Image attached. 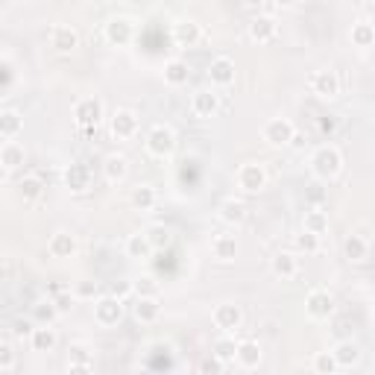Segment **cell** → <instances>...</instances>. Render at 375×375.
<instances>
[{
  "label": "cell",
  "mask_w": 375,
  "mask_h": 375,
  "mask_svg": "<svg viewBox=\"0 0 375 375\" xmlns=\"http://www.w3.org/2000/svg\"><path fill=\"white\" fill-rule=\"evenodd\" d=\"M311 170L317 179H323V182H332L340 170H343V153L334 147V144H323V147H317L314 155H311Z\"/></svg>",
  "instance_id": "cell-1"
},
{
  "label": "cell",
  "mask_w": 375,
  "mask_h": 375,
  "mask_svg": "<svg viewBox=\"0 0 375 375\" xmlns=\"http://www.w3.org/2000/svg\"><path fill=\"white\" fill-rule=\"evenodd\" d=\"M73 120L76 126L86 132V135H94L100 120H103V103L97 97H83L73 106Z\"/></svg>",
  "instance_id": "cell-2"
},
{
  "label": "cell",
  "mask_w": 375,
  "mask_h": 375,
  "mask_svg": "<svg viewBox=\"0 0 375 375\" xmlns=\"http://www.w3.org/2000/svg\"><path fill=\"white\" fill-rule=\"evenodd\" d=\"M147 150H150L155 158L173 155V150H176V132H173L168 123H155V126L147 132Z\"/></svg>",
  "instance_id": "cell-3"
},
{
  "label": "cell",
  "mask_w": 375,
  "mask_h": 375,
  "mask_svg": "<svg viewBox=\"0 0 375 375\" xmlns=\"http://www.w3.org/2000/svg\"><path fill=\"white\" fill-rule=\"evenodd\" d=\"M135 38V21L126 18V15H115L106 21V41L115 44V47H126Z\"/></svg>",
  "instance_id": "cell-4"
},
{
  "label": "cell",
  "mask_w": 375,
  "mask_h": 375,
  "mask_svg": "<svg viewBox=\"0 0 375 375\" xmlns=\"http://www.w3.org/2000/svg\"><path fill=\"white\" fill-rule=\"evenodd\" d=\"M94 319L103 326V329H112V326H118L120 319H123V299H115V297H100L97 302H94Z\"/></svg>",
  "instance_id": "cell-5"
},
{
  "label": "cell",
  "mask_w": 375,
  "mask_h": 375,
  "mask_svg": "<svg viewBox=\"0 0 375 375\" xmlns=\"http://www.w3.org/2000/svg\"><path fill=\"white\" fill-rule=\"evenodd\" d=\"M264 185H267V170H264V165H258V162L240 165V170H237V188H240V191L258 194V191H264Z\"/></svg>",
  "instance_id": "cell-6"
},
{
  "label": "cell",
  "mask_w": 375,
  "mask_h": 375,
  "mask_svg": "<svg viewBox=\"0 0 375 375\" xmlns=\"http://www.w3.org/2000/svg\"><path fill=\"white\" fill-rule=\"evenodd\" d=\"M305 314L311 319H329L334 314V297H332L329 290H323V287L311 290L308 297H305Z\"/></svg>",
  "instance_id": "cell-7"
},
{
  "label": "cell",
  "mask_w": 375,
  "mask_h": 375,
  "mask_svg": "<svg viewBox=\"0 0 375 375\" xmlns=\"http://www.w3.org/2000/svg\"><path fill=\"white\" fill-rule=\"evenodd\" d=\"M311 91H314L317 97H323V100L337 97V94H340V76H337V71H332V68L314 71V73H311Z\"/></svg>",
  "instance_id": "cell-8"
},
{
  "label": "cell",
  "mask_w": 375,
  "mask_h": 375,
  "mask_svg": "<svg viewBox=\"0 0 375 375\" xmlns=\"http://www.w3.org/2000/svg\"><path fill=\"white\" fill-rule=\"evenodd\" d=\"M293 135H297V126H293L287 118H273L264 126V141L273 144V147H287L293 141Z\"/></svg>",
  "instance_id": "cell-9"
},
{
  "label": "cell",
  "mask_w": 375,
  "mask_h": 375,
  "mask_svg": "<svg viewBox=\"0 0 375 375\" xmlns=\"http://www.w3.org/2000/svg\"><path fill=\"white\" fill-rule=\"evenodd\" d=\"M211 319H214V326L223 329V332H237L244 326V311H240V305H235V302H220L214 308Z\"/></svg>",
  "instance_id": "cell-10"
},
{
  "label": "cell",
  "mask_w": 375,
  "mask_h": 375,
  "mask_svg": "<svg viewBox=\"0 0 375 375\" xmlns=\"http://www.w3.org/2000/svg\"><path fill=\"white\" fill-rule=\"evenodd\" d=\"M247 33L255 44H270L276 36H279V24L276 18H267V15H255L250 24H247Z\"/></svg>",
  "instance_id": "cell-11"
},
{
  "label": "cell",
  "mask_w": 375,
  "mask_h": 375,
  "mask_svg": "<svg viewBox=\"0 0 375 375\" xmlns=\"http://www.w3.org/2000/svg\"><path fill=\"white\" fill-rule=\"evenodd\" d=\"M50 47L56 53H73L79 47V33L71 24H56L50 30Z\"/></svg>",
  "instance_id": "cell-12"
},
{
  "label": "cell",
  "mask_w": 375,
  "mask_h": 375,
  "mask_svg": "<svg viewBox=\"0 0 375 375\" xmlns=\"http://www.w3.org/2000/svg\"><path fill=\"white\" fill-rule=\"evenodd\" d=\"M217 109H220V94H217V91H211V88L194 91V97H191V112H194L197 118H214V115H217Z\"/></svg>",
  "instance_id": "cell-13"
},
{
  "label": "cell",
  "mask_w": 375,
  "mask_h": 375,
  "mask_svg": "<svg viewBox=\"0 0 375 375\" xmlns=\"http://www.w3.org/2000/svg\"><path fill=\"white\" fill-rule=\"evenodd\" d=\"M65 188L68 191H73V194H83V191H88V185H91V170H88V165H83V162H71L68 168H65Z\"/></svg>",
  "instance_id": "cell-14"
},
{
  "label": "cell",
  "mask_w": 375,
  "mask_h": 375,
  "mask_svg": "<svg viewBox=\"0 0 375 375\" xmlns=\"http://www.w3.org/2000/svg\"><path fill=\"white\" fill-rule=\"evenodd\" d=\"M135 132H138V115L132 112V109H118L112 115V135L126 141V138H135Z\"/></svg>",
  "instance_id": "cell-15"
},
{
  "label": "cell",
  "mask_w": 375,
  "mask_h": 375,
  "mask_svg": "<svg viewBox=\"0 0 375 375\" xmlns=\"http://www.w3.org/2000/svg\"><path fill=\"white\" fill-rule=\"evenodd\" d=\"M200 38H202V26H200V21L185 18V21L173 24V41H176L179 47H194V44H200Z\"/></svg>",
  "instance_id": "cell-16"
},
{
  "label": "cell",
  "mask_w": 375,
  "mask_h": 375,
  "mask_svg": "<svg viewBox=\"0 0 375 375\" xmlns=\"http://www.w3.org/2000/svg\"><path fill=\"white\" fill-rule=\"evenodd\" d=\"M208 79H211V86H217V88L232 86V83H235V62L226 59V56L211 59V65H208Z\"/></svg>",
  "instance_id": "cell-17"
},
{
  "label": "cell",
  "mask_w": 375,
  "mask_h": 375,
  "mask_svg": "<svg viewBox=\"0 0 375 375\" xmlns=\"http://www.w3.org/2000/svg\"><path fill=\"white\" fill-rule=\"evenodd\" d=\"M47 252L53 258H71L76 252V237L71 232H56L50 237V244H47Z\"/></svg>",
  "instance_id": "cell-18"
},
{
  "label": "cell",
  "mask_w": 375,
  "mask_h": 375,
  "mask_svg": "<svg viewBox=\"0 0 375 375\" xmlns=\"http://www.w3.org/2000/svg\"><path fill=\"white\" fill-rule=\"evenodd\" d=\"M261 346L255 343V340H240L237 343V355H235V361L244 366V369H255L258 364H261Z\"/></svg>",
  "instance_id": "cell-19"
},
{
  "label": "cell",
  "mask_w": 375,
  "mask_h": 375,
  "mask_svg": "<svg viewBox=\"0 0 375 375\" xmlns=\"http://www.w3.org/2000/svg\"><path fill=\"white\" fill-rule=\"evenodd\" d=\"M270 267H273V276H279V279H293L299 273V261L293 252H276Z\"/></svg>",
  "instance_id": "cell-20"
},
{
  "label": "cell",
  "mask_w": 375,
  "mask_h": 375,
  "mask_svg": "<svg viewBox=\"0 0 375 375\" xmlns=\"http://www.w3.org/2000/svg\"><path fill=\"white\" fill-rule=\"evenodd\" d=\"M21 129H24L21 112H15V109H4V112H0V138H4V141H12Z\"/></svg>",
  "instance_id": "cell-21"
},
{
  "label": "cell",
  "mask_w": 375,
  "mask_h": 375,
  "mask_svg": "<svg viewBox=\"0 0 375 375\" xmlns=\"http://www.w3.org/2000/svg\"><path fill=\"white\" fill-rule=\"evenodd\" d=\"M126 173H129V162H126V155H120V153L109 155L103 162V176L109 179V182H123Z\"/></svg>",
  "instance_id": "cell-22"
},
{
  "label": "cell",
  "mask_w": 375,
  "mask_h": 375,
  "mask_svg": "<svg viewBox=\"0 0 375 375\" xmlns=\"http://www.w3.org/2000/svg\"><path fill=\"white\" fill-rule=\"evenodd\" d=\"M188 76H191V71H188V62L185 59H168L165 62V83L179 88L188 83Z\"/></svg>",
  "instance_id": "cell-23"
},
{
  "label": "cell",
  "mask_w": 375,
  "mask_h": 375,
  "mask_svg": "<svg viewBox=\"0 0 375 375\" xmlns=\"http://www.w3.org/2000/svg\"><path fill=\"white\" fill-rule=\"evenodd\" d=\"M153 252H155V250H153V244L147 240V235H144V232L129 235V237H126V255H129V258L144 261V258H150Z\"/></svg>",
  "instance_id": "cell-24"
},
{
  "label": "cell",
  "mask_w": 375,
  "mask_h": 375,
  "mask_svg": "<svg viewBox=\"0 0 375 375\" xmlns=\"http://www.w3.org/2000/svg\"><path fill=\"white\" fill-rule=\"evenodd\" d=\"M220 220L226 226H240V223L247 220V205L240 202V200H226L220 205Z\"/></svg>",
  "instance_id": "cell-25"
},
{
  "label": "cell",
  "mask_w": 375,
  "mask_h": 375,
  "mask_svg": "<svg viewBox=\"0 0 375 375\" xmlns=\"http://www.w3.org/2000/svg\"><path fill=\"white\" fill-rule=\"evenodd\" d=\"M144 235H147V240L153 244V250H158V252L170 250V244H173V232H170V226H165V223H155V226H150Z\"/></svg>",
  "instance_id": "cell-26"
},
{
  "label": "cell",
  "mask_w": 375,
  "mask_h": 375,
  "mask_svg": "<svg viewBox=\"0 0 375 375\" xmlns=\"http://www.w3.org/2000/svg\"><path fill=\"white\" fill-rule=\"evenodd\" d=\"M0 165H4V170H15L24 165V147L18 141H4V147H0Z\"/></svg>",
  "instance_id": "cell-27"
},
{
  "label": "cell",
  "mask_w": 375,
  "mask_h": 375,
  "mask_svg": "<svg viewBox=\"0 0 375 375\" xmlns=\"http://www.w3.org/2000/svg\"><path fill=\"white\" fill-rule=\"evenodd\" d=\"M211 252H214V258H220V261H232L237 255L235 235H217V237L211 240Z\"/></svg>",
  "instance_id": "cell-28"
},
{
  "label": "cell",
  "mask_w": 375,
  "mask_h": 375,
  "mask_svg": "<svg viewBox=\"0 0 375 375\" xmlns=\"http://www.w3.org/2000/svg\"><path fill=\"white\" fill-rule=\"evenodd\" d=\"M332 352H334V358H337V364H340V366H355V364L361 361V346H358V343H352V340L337 343Z\"/></svg>",
  "instance_id": "cell-29"
},
{
  "label": "cell",
  "mask_w": 375,
  "mask_h": 375,
  "mask_svg": "<svg viewBox=\"0 0 375 375\" xmlns=\"http://www.w3.org/2000/svg\"><path fill=\"white\" fill-rule=\"evenodd\" d=\"M343 252H346V258H349V261L358 264V261H364L369 255V244L361 235H349V237L343 240Z\"/></svg>",
  "instance_id": "cell-30"
},
{
  "label": "cell",
  "mask_w": 375,
  "mask_h": 375,
  "mask_svg": "<svg viewBox=\"0 0 375 375\" xmlns=\"http://www.w3.org/2000/svg\"><path fill=\"white\" fill-rule=\"evenodd\" d=\"M18 191H21L24 202H36V200H41V194H44V182H41V176H24V179L18 182Z\"/></svg>",
  "instance_id": "cell-31"
},
{
  "label": "cell",
  "mask_w": 375,
  "mask_h": 375,
  "mask_svg": "<svg viewBox=\"0 0 375 375\" xmlns=\"http://www.w3.org/2000/svg\"><path fill=\"white\" fill-rule=\"evenodd\" d=\"M155 202H158V197H155L153 185H138L135 191H132V205L138 211H150V208H155Z\"/></svg>",
  "instance_id": "cell-32"
},
{
  "label": "cell",
  "mask_w": 375,
  "mask_h": 375,
  "mask_svg": "<svg viewBox=\"0 0 375 375\" xmlns=\"http://www.w3.org/2000/svg\"><path fill=\"white\" fill-rule=\"evenodd\" d=\"M352 44L355 47H372L375 44V24H369V21L352 24Z\"/></svg>",
  "instance_id": "cell-33"
},
{
  "label": "cell",
  "mask_w": 375,
  "mask_h": 375,
  "mask_svg": "<svg viewBox=\"0 0 375 375\" xmlns=\"http://www.w3.org/2000/svg\"><path fill=\"white\" fill-rule=\"evenodd\" d=\"M30 343H33V349H36V352H50L53 346H56V332H53L50 326H38V329L33 332Z\"/></svg>",
  "instance_id": "cell-34"
},
{
  "label": "cell",
  "mask_w": 375,
  "mask_h": 375,
  "mask_svg": "<svg viewBox=\"0 0 375 375\" xmlns=\"http://www.w3.org/2000/svg\"><path fill=\"white\" fill-rule=\"evenodd\" d=\"M326 229H329V214H326L323 208H311V211H305V232H314V235L323 237Z\"/></svg>",
  "instance_id": "cell-35"
},
{
  "label": "cell",
  "mask_w": 375,
  "mask_h": 375,
  "mask_svg": "<svg viewBox=\"0 0 375 375\" xmlns=\"http://www.w3.org/2000/svg\"><path fill=\"white\" fill-rule=\"evenodd\" d=\"M158 314H162L158 299H138L135 302V319H138V323H155Z\"/></svg>",
  "instance_id": "cell-36"
},
{
  "label": "cell",
  "mask_w": 375,
  "mask_h": 375,
  "mask_svg": "<svg viewBox=\"0 0 375 375\" xmlns=\"http://www.w3.org/2000/svg\"><path fill=\"white\" fill-rule=\"evenodd\" d=\"M211 355L220 358L223 364H229V361H235V355H237V343H235L232 337H217V340H214V346H211Z\"/></svg>",
  "instance_id": "cell-37"
},
{
  "label": "cell",
  "mask_w": 375,
  "mask_h": 375,
  "mask_svg": "<svg viewBox=\"0 0 375 375\" xmlns=\"http://www.w3.org/2000/svg\"><path fill=\"white\" fill-rule=\"evenodd\" d=\"M340 364L334 358V352H317L314 355V372L317 375H337Z\"/></svg>",
  "instance_id": "cell-38"
},
{
  "label": "cell",
  "mask_w": 375,
  "mask_h": 375,
  "mask_svg": "<svg viewBox=\"0 0 375 375\" xmlns=\"http://www.w3.org/2000/svg\"><path fill=\"white\" fill-rule=\"evenodd\" d=\"M33 317L38 319L41 326H50L53 319L62 317V314L56 311V302H53V299H41V302H36V305H33Z\"/></svg>",
  "instance_id": "cell-39"
},
{
  "label": "cell",
  "mask_w": 375,
  "mask_h": 375,
  "mask_svg": "<svg viewBox=\"0 0 375 375\" xmlns=\"http://www.w3.org/2000/svg\"><path fill=\"white\" fill-rule=\"evenodd\" d=\"M135 297L138 299H158V282H155V276L135 279Z\"/></svg>",
  "instance_id": "cell-40"
},
{
  "label": "cell",
  "mask_w": 375,
  "mask_h": 375,
  "mask_svg": "<svg viewBox=\"0 0 375 375\" xmlns=\"http://www.w3.org/2000/svg\"><path fill=\"white\" fill-rule=\"evenodd\" d=\"M319 244H323V240H319V235H314V232H305V229H302V235L297 237V247H299L305 255H314V252H319Z\"/></svg>",
  "instance_id": "cell-41"
},
{
  "label": "cell",
  "mask_w": 375,
  "mask_h": 375,
  "mask_svg": "<svg viewBox=\"0 0 375 375\" xmlns=\"http://www.w3.org/2000/svg\"><path fill=\"white\" fill-rule=\"evenodd\" d=\"M97 293H100V287H97V282H91V279L76 282V287H73V297H76V299H97Z\"/></svg>",
  "instance_id": "cell-42"
},
{
  "label": "cell",
  "mask_w": 375,
  "mask_h": 375,
  "mask_svg": "<svg viewBox=\"0 0 375 375\" xmlns=\"http://www.w3.org/2000/svg\"><path fill=\"white\" fill-rule=\"evenodd\" d=\"M12 369H15V349L9 340H4L0 343V372H12Z\"/></svg>",
  "instance_id": "cell-43"
},
{
  "label": "cell",
  "mask_w": 375,
  "mask_h": 375,
  "mask_svg": "<svg viewBox=\"0 0 375 375\" xmlns=\"http://www.w3.org/2000/svg\"><path fill=\"white\" fill-rule=\"evenodd\" d=\"M12 83H15V68H12V62L9 59H0V91H9L12 88Z\"/></svg>",
  "instance_id": "cell-44"
},
{
  "label": "cell",
  "mask_w": 375,
  "mask_h": 375,
  "mask_svg": "<svg viewBox=\"0 0 375 375\" xmlns=\"http://www.w3.org/2000/svg\"><path fill=\"white\" fill-rule=\"evenodd\" d=\"M129 293H135V282H129V279H118L109 287V297H115V299H126Z\"/></svg>",
  "instance_id": "cell-45"
},
{
  "label": "cell",
  "mask_w": 375,
  "mask_h": 375,
  "mask_svg": "<svg viewBox=\"0 0 375 375\" xmlns=\"http://www.w3.org/2000/svg\"><path fill=\"white\" fill-rule=\"evenodd\" d=\"M223 361L220 358H214V355H205L200 361V375H223Z\"/></svg>",
  "instance_id": "cell-46"
},
{
  "label": "cell",
  "mask_w": 375,
  "mask_h": 375,
  "mask_svg": "<svg viewBox=\"0 0 375 375\" xmlns=\"http://www.w3.org/2000/svg\"><path fill=\"white\" fill-rule=\"evenodd\" d=\"M71 361L68 364H91V352H88V346H83V343H76V346H71Z\"/></svg>",
  "instance_id": "cell-47"
},
{
  "label": "cell",
  "mask_w": 375,
  "mask_h": 375,
  "mask_svg": "<svg viewBox=\"0 0 375 375\" xmlns=\"http://www.w3.org/2000/svg\"><path fill=\"white\" fill-rule=\"evenodd\" d=\"M33 332H36L33 319H24V317H18L15 323H12V334H15V337H33Z\"/></svg>",
  "instance_id": "cell-48"
},
{
  "label": "cell",
  "mask_w": 375,
  "mask_h": 375,
  "mask_svg": "<svg viewBox=\"0 0 375 375\" xmlns=\"http://www.w3.org/2000/svg\"><path fill=\"white\" fill-rule=\"evenodd\" d=\"M73 299H76V297H73L71 290H68V293H59V297H53V302H56V311H59V314H68L71 305H73Z\"/></svg>",
  "instance_id": "cell-49"
},
{
  "label": "cell",
  "mask_w": 375,
  "mask_h": 375,
  "mask_svg": "<svg viewBox=\"0 0 375 375\" xmlns=\"http://www.w3.org/2000/svg\"><path fill=\"white\" fill-rule=\"evenodd\" d=\"M319 132H323V135H334V132H337V118L326 115L323 120H319Z\"/></svg>",
  "instance_id": "cell-50"
},
{
  "label": "cell",
  "mask_w": 375,
  "mask_h": 375,
  "mask_svg": "<svg viewBox=\"0 0 375 375\" xmlns=\"http://www.w3.org/2000/svg\"><path fill=\"white\" fill-rule=\"evenodd\" d=\"M68 375H94L91 364H68Z\"/></svg>",
  "instance_id": "cell-51"
},
{
  "label": "cell",
  "mask_w": 375,
  "mask_h": 375,
  "mask_svg": "<svg viewBox=\"0 0 375 375\" xmlns=\"http://www.w3.org/2000/svg\"><path fill=\"white\" fill-rule=\"evenodd\" d=\"M305 144V135H299V132H297V135H293V141H290V147H302Z\"/></svg>",
  "instance_id": "cell-52"
},
{
  "label": "cell",
  "mask_w": 375,
  "mask_h": 375,
  "mask_svg": "<svg viewBox=\"0 0 375 375\" xmlns=\"http://www.w3.org/2000/svg\"><path fill=\"white\" fill-rule=\"evenodd\" d=\"M135 375H153V372H150V369H138Z\"/></svg>",
  "instance_id": "cell-53"
},
{
  "label": "cell",
  "mask_w": 375,
  "mask_h": 375,
  "mask_svg": "<svg viewBox=\"0 0 375 375\" xmlns=\"http://www.w3.org/2000/svg\"><path fill=\"white\" fill-rule=\"evenodd\" d=\"M372 323H375V308H372Z\"/></svg>",
  "instance_id": "cell-54"
}]
</instances>
